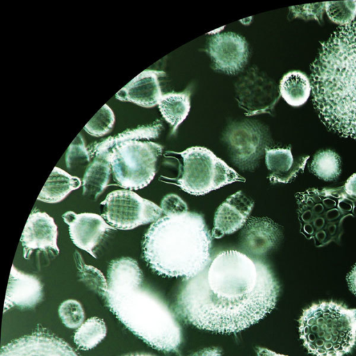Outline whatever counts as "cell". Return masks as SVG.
Instances as JSON below:
<instances>
[{
    "instance_id": "obj_12",
    "label": "cell",
    "mask_w": 356,
    "mask_h": 356,
    "mask_svg": "<svg viewBox=\"0 0 356 356\" xmlns=\"http://www.w3.org/2000/svg\"><path fill=\"white\" fill-rule=\"evenodd\" d=\"M0 356L80 355L58 337L44 330H38L3 346Z\"/></svg>"
},
{
    "instance_id": "obj_15",
    "label": "cell",
    "mask_w": 356,
    "mask_h": 356,
    "mask_svg": "<svg viewBox=\"0 0 356 356\" xmlns=\"http://www.w3.org/2000/svg\"><path fill=\"white\" fill-rule=\"evenodd\" d=\"M253 207L254 202L242 191L228 197L216 211L211 236L220 238L243 227Z\"/></svg>"
},
{
    "instance_id": "obj_36",
    "label": "cell",
    "mask_w": 356,
    "mask_h": 356,
    "mask_svg": "<svg viewBox=\"0 0 356 356\" xmlns=\"http://www.w3.org/2000/svg\"><path fill=\"white\" fill-rule=\"evenodd\" d=\"M191 356H221V350L218 348H207L199 350Z\"/></svg>"
},
{
    "instance_id": "obj_2",
    "label": "cell",
    "mask_w": 356,
    "mask_h": 356,
    "mask_svg": "<svg viewBox=\"0 0 356 356\" xmlns=\"http://www.w3.org/2000/svg\"><path fill=\"white\" fill-rule=\"evenodd\" d=\"M310 76L321 121L340 136L356 139V21L322 43Z\"/></svg>"
},
{
    "instance_id": "obj_38",
    "label": "cell",
    "mask_w": 356,
    "mask_h": 356,
    "mask_svg": "<svg viewBox=\"0 0 356 356\" xmlns=\"http://www.w3.org/2000/svg\"><path fill=\"white\" fill-rule=\"evenodd\" d=\"M126 356H153V355H148V354H131V355H126Z\"/></svg>"
},
{
    "instance_id": "obj_16",
    "label": "cell",
    "mask_w": 356,
    "mask_h": 356,
    "mask_svg": "<svg viewBox=\"0 0 356 356\" xmlns=\"http://www.w3.org/2000/svg\"><path fill=\"white\" fill-rule=\"evenodd\" d=\"M164 76L163 71L144 70L119 90L115 97L143 107L154 106L163 95L159 79Z\"/></svg>"
},
{
    "instance_id": "obj_20",
    "label": "cell",
    "mask_w": 356,
    "mask_h": 356,
    "mask_svg": "<svg viewBox=\"0 0 356 356\" xmlns=\"http://www.w3.org/2000/svg\"><path fill=\"white\" fill-rule=\"evenodd\" d=\"M81 185L79 178L72 176L63 170L54 167L38 200L46 203H58L62 201L71 191Z\"/></svg>"
},
{
    "instance_id": "obj_24",
    "label": "cell",
    "mask_w": 356,
    "mask_h": 356,
    "mask_svg": "<svg viewBox=\"0 0 356 356\" xmlns=\"http://www.w3.org/2000/svg\"><path fill=\"white\" fill-rule=\"evenodd\" d=\"M162 124L159 122L128 129L115 136L109 137L99 143H95L90 148L89 152L91 156H97L107 151L118 143L128 140H140L141 139H150L156 138L161 130Z\"/></svg>"
},
{
    "instance_id": "obj_37",
    "label": "cell",
    "mask_w": 356,
    "mask_h": 356,
    "mask_svg": "<svg viewBox=\"0 0 356 356\" xmlns=\"http://www.w3.org/2000/svg\"><path fill=\"white\" fill-rule=\"evenodd\" d=\"M257 356H287L276 353L270 350L261 347H258L257 348Z\"/></svg>"
},
{
    "instance_id": "obj_30",
    "label": "cell",
    "mask_w": 356,
    "mask_h": 356,
    "mask_svg": "<svg viewBox=\"0 0 356 356\" xmlns=\"http://www.w3.org/2000/svg\"><path fill=\"white\" fill-rule=\"evenodd\" d=\"M90 155L81 135L79 134L67 150L65 154L66 167L70 170H78L84 167L90 162Z\"/></svg>"
},
{
    "instance_id": "obj_22",
    "label": "cell",
    "mask_w": 356,
    "mask_h": 356,
    "mask_svg": "<svg viewBox=\"0 0 356 356\" xmlns=\"http://www.w3.org/2000/svg\"><path fill=\"white\" fill-rule=\"evenodd\" d=\"M191 90L163 95L159 108L162 116L172 127L174 133L187 117L191 108Z\"/></svg>"
},
{
    "instance_id": "obj_4",
    "label": "cell",
    "mask_w": 356,
    "mask_h": 356,
    "mask_svg": "<svg viewBox=\"0 0 356 356\" xmlns=\"http://www.w3.org/2000/svg\"><path fill=\"white\" fill-rule=\"evenodd\" d=\"M212 236L203 216L188 210L165 214L142 241L143 257L159 275L191 278L211 263Z\"/></svg>"
},
{
    "instance_id": "obj_33",
    "label": "cell",
    "mask_w": 356,
    "mask_h": 356,
    "mask_svg": "<svg viewBox=\"0 0 356 356\" xmlns=\"http://www.w3.org/2000/svg\"><path fill=\"white\" fill-rule=\"evenodd\" d=\"M161 208L164 214L188 210L186 202L177 195L169 194L161 201Z\"/></svg>"
},
{
    "instance_id": "obj_5",
    "label": "cell",
    "mask_w": 356,
    "mask_h": 356,
    "mask_svg": "<svg viewBox=\"0 0 356 356\" xmlns=\"http://www.w3.org/2000/svg\"><path fill=\"white\" fill-rule=\"evenodd\" d=\"M298 323L303 346L315 356H343L356 343V309L320 302L305 309Z\"/></svg>"
},
{
    "instance_id": "obj_6",
    "label": "cell",
    "mask_w": 356,
    "mask_h": 356,
    "mask_svg": "<svg viewBox=\"0 0 356 356\" xmlns=\"http://www.w3.org/2000/svg\"><path fill=\"white\" fill-rule=\"evenodd\" d=\"M300 232L315 245L339 243L343 219L353 216L355 202L343 188H309L296 194Z\"/></svg>"
},
{
    "instance_id": "obj_1",
    "label": "cell",
    "mask_w": 356,
    "mask_h": 356,
    "mask_svg": "<svg viewBox=\"0 0 356 356\" xmlns=\"http://www.w3.org/2000/svg\"><path fill=\"white\" fill-rule=\"evenodd\" d=\"M279 293L278 282L265 263L225 250L198 275L184 280L175 309L183 321L199 329L236 333L269 314Z\"/></svg>"
},
{
    "instance_id": "obj_25",
    "label": "cell",
    "mask_w": 356,
    "mask_h": 356,
    "mask_svg": "<svg viewBox=\"0 0 356 356\" xmlns=\"http://www.w3.org/2000/svg\"><path fill=\"white\" fill-rule=\"evenodd\" d=\"M106 332L104 321L98 317H91L76 330L74 341L79 349L88 350L97 346L104 339Z\"/></svg>"
},
{
    "instance_id": "obj_18",
    "label": "cell",
    "mask_w": 356,
    "mask_h": 356,
    "mask_svg": "<svg viewBox=\"0 0 356 356\" xmlns=\"http://www.w3.org/2000/svg\"><path fill=\"white\" fill-rule=\"evenodd\" d=\"M42 298V285L39 279L33 275L26 274L11 267L6 294L3 311L17 306L30 308Z\"/></svg>"
},
{
    "instance_id": "obj_21",
    "label": "cell",
    "mask_w": 356,
    "mask_h": 356,
    "mask_svg": "<svg viewBox=\"0 0 356 356\" xmlns=\"http://www.w3.org/2000/svg\"><path fill=\"white\" fill-rule=\"evenodd\" d=\"M111 171V165L105 158L95 156L83 177V195L91 200H96L106 188Z\"/></svg>"
},
{
    "instance_id": "obj_26",
    "label": "cell",
    "mask_w": 356,
    "mask_h": 356,
    "mask_svg": "<svg viewBox=\"0 0 356 356\" xmlns=\"http://www.w3.org/2000/svg\"><path fill=\"white\" fill-rule=\"evenodd\" d=\"M309 170L321 179L334 181L341 173V159L332 150L319 151L314 155Z\"/></svg>"
},
{
    "instance_id": "obj_9",
    "label": "cell",
    "mask_w": 356,
    "mask_h": 356,
    "mask_svg": "<svg viewBox=\"0 0 356 356\" xmlns=\"http://www.w3.org/2000/svg\"><path fill=\"white\" fill-rule=\"evenodd\" d=\"M101 206L102 217L115 229L120 230L155 222L163 213L154 202L126 189L108 193Z\"/></svg>"
},
{
    "instance_id": "obj_27",
    "label": "cell",
    "mask_w": 356,
    "mask_h": 356,
    "mask_svg": "<svg viewBox=\"0 0 356 356\" xmlns=\"http://www.w3.org/2000/svg\"><path fill=\"white\" fill-rule=\"evenodd\" d=\"M74 259L78 270V277L90 291L104 298L108 284L102 273L97 268L84 263L81 255L74 251Z\"/></svg>"
},
{
    "instance_id": "obj_28",
    "label": "cell",
    "mask_w": 356,
    "mask_h": 356,
    "mask_svg": "<svg viewBox=\"0 0 356 356\" xmlns=\"http://www.w3.org/2000/svg\"><path fill=\"white\" fill-rule=\"evenodd\" d=\"M325 10L333 22L345 26L355 18L356 1L325 2Z\"/></svg>"
},
{
    "instance_id": "obj_7",
    "label": "cell",
    "mask_w": 356,
    "mask_h": 356,
    "mask_svg": "<svg viewBox=\"0 0 356 356\" xmlns=\"http://www.w3.org/2000/svg\"><path fill=\"white\" fill-rule=\"evenodd\" d=\"M163 147L151 141L128 140L115 144L95 156L109 163L115 181L125 189L147 186L156 172V161Z\"/></svg>"
},
{
    "instance_id": "obj_14",
    "label": "cell",
    "mask_w": 356,
    "mask_h": 356,
    "mask_svg": "<svg viewBox=\"0 0 356 356\" xmlns=\"http://www.w3.org/2000/svg\"><path fill=\"white\" fill-rule=\"evenodd\" d=\"M68 225L73 243L96 258L94 249L102 241L105 233L115 229L99 215L92 213H76L72 211L62 215Z\"/></svg>"
},
{
    "instance_id": "obj_34",
    "label": "cell",
    "mask_w": 356,
    "mask_h": 356,
    "mask_svg": "<svg viewBox=\"0 0 356 356\" xmlns=\"http://www.w3.org/2000/svg\"><path fill=\"white\" fill-rule=\"evenodd\" d=\"M343 189L348 195L356 198V173L348 179Z\"/></svg>"
},
{
    "instance_id": "obj_11",
    "label": "cell",
    "mask_w": 356,
    "mask_h": 356,
    "mask_svg": "<svg viewBox=\"0 0 356 356\" xmlns=\"http://www.w3.org/2000/svg\"><path fill=\"white\" fill-rule=\"evenodd\" d=\"M207 50L215 68L227 74L239 72L249 56L245 38L232 32L213 35L209 40Z\"/></svg>"
},
{
    "instance_id": "obj_17",
    "label": "cell",
    "mask_w": 356,
    "mask_h": 356,
    "mask_svg": "<svg viewBox=\"0 0 356 356\" xmlns=\"http://www.w3.org/2000/svg\"><path fill=\"white\" fill-rule=\"evenodd\" d=\"M281 236L278 225L268 218L252 217L241 232L243 250L252 255H263L275 246Z\"/></svg>"
},
{
    "instance_id": "obj_31",
    "label": "cell",
    "mask_w": 356,
    "mask_h": 356,
    "mask_svg": "<svg viewBox=\"0 0 356 356\" xmlns=\"http://www.w3.org/2000/svg\"><path fill=\"white\" fill-rule=\"evenodd\" d=\"M62 323L68 328H79L84 321L85 314L81 303L75 300L63 302L58 308Z\"/></svg>"
},
{
    "instance_id": "obj_19",
    "label": "cell",
    "mask_w": 356,
    "mask_h": 356,
    "mask_svg": "<svg viewBox=\"0 0 356 356\" xmlns=\"http://www.w3.org/2000/svg\"><path fill=\"white\" fill-rule=\"evenodd\" d=\"M266 164L270 173L268 176L271 183H289L298 172H303L309 156L295 160L291 148L265 149Z\"/></svg>"
},
{
    "instance_id": "obj_10",
    "label": "cell",
    "mask_w": 356,
    "mask_h": 356,
    "mask_svg": "<svg viewBox=\"0 0 356 356\" xmlns=\"http://www.w3.org/2000/svg\"><path fill=\"white\" fill-rule=\"evenodd\" d=\"M231 156L240 165L252 164L266 149L264 127L253 121L232 124L225 134Z\"/></svg>"
},
{
    "instance_id": "obj_32",
    "label": "cell",
    "mask_w": 356,
    "mask_h": 356,
    "mask_svg": "<svg viewBox=\"0 0 356 356\" xmlns=\"http://www.w3.org/2000/svg\"><path fill=\"white\" fill-rule=\"evenodd\" d=\"M325 2L305 4L301 6L290 7L294 17L303 19H315L319 22L322 21L323 10H325Z\"/></svg>"
},
{
    "instance_id": "obj_29",
    "label": "cell",
    "mask_w": 356,
    "mask_h": 356,
    "mask_svg": "<svg viewBox=\"0 0 356 356\" xmlns=\"http://www.w3.org/2000/svg\"><path fill=\"white\" fill-rule=\"evenodd\" d=\"M114 122L113 111L107 104H104L85 125L84 130L93 136L99 137L112 129Z\"/></svg>"
},
{
    "instance_id": "obj_13",
    "label": "cell",
    "mask_w": 356,
    "mask_h": 356,
    "mask_svg": "<svg viewBox=\"0 0 356 356\" xmlns=\"http://www.w3.org/2000/svg\"><path fill=\"white\" fill-rule=\"evenodd\" d=\"M57 226L52 217L38 211L31 213L20 238L24 258L29 259L35 250L50 252L57 256Z\"/></svg>"
},
{
    "instance_id": "obj_3",
    "label": "cell",
    "mask_w": 356,
    "mask_h": 356,
    "mask_svg": "<svg viewBox=\"0 0 356 356\" xmlns=\"http://www.w3.org/2000/svg\"><path fill=\"white\" fill-rule=\"evenodd\" d=\"M143 274L136 260L122 257L111 261L104 300L116 318L152 348L176 351L181 330L174 314L157 296L141 288Z\"/></svg>"
},
{
    "instance_id": "obj_8",
    "label": "cell",
    "mask_w": 356,
    "mask_h": 356,
    "mask_svg": "<svg viewBox=\"0 0 356 356\" xmlns=\"http://www.w3.org/2000/svg\"><path fill=\"white\" fill-rule=\"evenodd\" d=\"M183 159L181 177L170 179L184 191L202 195L235 181H245L233 168L204 147H191L176 152Z\"/></svg>"
},
{
    "instance_id": "obj_23",
    "label": "cell",
    "mask_w": 356,
    "mask_h": 356,
    "mask_svg": "<svg viewBox=\"0 0 356 356\" xmlns=\"http://www.w3.org/2000/svg\"><path fill=\"white\" fill-rule=\"evenodd\" d=\"M281 96L292 106L304 104L309 97L312 86L309 78L300 71L284 74L280 82Z\"/></svg>"
},
{
    "instance_id": "obj_35",
    "label": "cell",
    "mask_w": 356,
    "mask_h": 356,
    "mask_svg": "<svg viewBox=\"0 0 356 356\" xmlns=\"http://www.w3.org/2000/svg\"><path fill=\"white\" fill-rule=\"evenodd\" d=\"M346 280L350 290L356 296V264L347 275Z\"/></svg>"
}]
</instances>
